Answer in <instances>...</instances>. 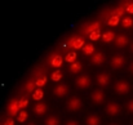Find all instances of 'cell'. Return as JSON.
Instances as JSON below:
<instances>
[{
    "mask_svg": "<svg viewBox=\"0 0 133 125\" xmlns=\"http://www.w3.org/2000/svg\"><path fill=\"white\" fill-rule=\"evenodd\" d=\"M124 108H123V105L119 102V101H115V99H109L105 102L103 105V112L107 117H111V119H116L119 116H122Z\"/></svg>",
    "mask_w": 133,
    "mask_h": 125,
    "instance_id": "1",
    "label": "cell"
},
{
    "mask_svg": "<svg viewBox=\"0 0 133 125\" xmlns=\"http://www.w3.org/2000/svg\"><path fill=\"white\" fill-rule=\"evenodd\" d=\"M84 107V101L80 95L78 94H72V95H67L66 97V102H65V110L70 114H78L83 110Z\"/></svg>",
    "mask_w": 133,
    "mask_h": 125,
    "instance_id": "2",
    "label": "cell"
},
{
    "mask_svg": "<svg viewBox=\"0 0 133 125\" xmlns=\"http://www.w3.org/2000/svg\"><path fill=\"white\" fill-rule=\"evenodd\" d=\"M111 86H112L114 94H116L118 97H125L132 92V84L127 79H118L112 81Z\"/></svg>",
    "mask_w": 133,
    "mask_h": 125,
    "instance_id": "3",
    "label": "cell"
},
{
    "mask_svg": "<svg viewBox=\"0 0 133 125\" xmlns=\"http://www.w3.org/2000/svg\"><path fill=\"white\" fill-rule=\"evenodd\" d=\"M74 85L78 90H89L93 85V78L89 75V72H84L82 71L80 74H78L74 79Z\"/></svg>",
    "mask_w": 133,
    "mask_h": 125,
    "instance_id": "4",
    "label": "cell"
},
{
    "mask_svg": "<svg viewBox=\"0 0 133 125\" xmlns=\"http://www.w3.org/2000/svg\"><path fill=\"white\" fill-rule=\"evenodd\" d=\"M89 101H90V103H92L94 107L103 106L105 102L107 101V95H106L105 89H102V88H96V89H93V90L89 93Z\"/></svg>",
    "mask_w": 133,
    "mask_h": 125,
    "instance_id": "5",
    "label": "cell"
},
{
    "mask_svg": "<svg viewBox=\"0 0 133 125\" xmlns=\"http://www.w3.org/2000/svg\"><path fill=\"white\" fill-rule=\"evenodd\" d=\"M70 90H71V88H70L69 83L61 80V81L56 83V85L53 86L52 95L56 99H62V98H66L67 95H70Z\"/></svg>",
    "mask_w": 133,
    "mask_h": 125,
    "instance_id": "6",
    "label": "cell"
},
{
    "mask_svg": "<svg viewBox=\"0 0 133 125\" xmlns=\"http://www.w3.org/2000/svg\"><path fill=\"white\" fill-rule=\"evenodd\" d=\"M93 81L97 84L98 88H102V89H107L111 86L112 84V76L109 71H98L93 79Z\"/></svg>",
    "mask_w": 133,
    "mask_h": 125,
    "instance_id": "7",
    "label": "cell"
},
{
    "mask_svg": "<svg viewBox=\"0 0 133 125\" xmlns=\"http://www.w3.org/2000/svg\"><path fill=\"white\" fill-rule=\"evenodd\" d=\"M109 66L111 70L118 71L122 70L127 66V57L123 53H115L111 55V58L109 59Z\"/></svg>",
    "mask_w": 133,
    "mask_h": 125,
    "instance_id": "8",
    "label": "cell"
},
{
    "mask_svg": "<svg viewBox=\"0 0 133 125\" xmlns=\"http://www.w3.org/2000/svg\"><path fill=\"white\" fill-rule=\"evenodd\" d=\"M89 62L93 67H102L106 62H107V55L105 53V50H94L90 55H89Z\"/></svg>",
    "mask_w": 133,
    "mask_h": 125,
    "instance_id": "9",
    "label": "cell"
},
{
    "mask_svg": "<svg viewBox=\"0 0 133 125\" xmlns=\"http://www.w3.org/2000/svg\"><path fill=\"white\" fill-rule=\"evenodd\" d=\"M131 41L132 40H131V36L128 34H116L115 38H114V40H112V44H114V46L116 49L123 50V49H125V48L129 46Z\"/></svg>",
    "mask_w": 133,
    "mask_h": 125,
    "instance_id": "10",
    "label": "cell"
},
{
    "mask_svg": "<svg viewBox=\"0 0 133 125\" xmlns=\"http://www.w3.org/2000/svg\"><path fill=\"white\" fill-rule=\"evenodd\" d=\"M49 110H50V107H49L48 102H45L44 99L38 101L34 105V107H32V112H34V115L36 117H44L45 115L49 112Z\"/></svg>",
    "mask_w": 133,
    "mask_h": 125,
    "instance_id": "11",
    "label": "cell"
},
{
    "mask_svg": "<svg viewBox=\"0 0 133 125\" xmlns=\"http://www.w3.org/2000/svg\"><path fill=\"white\" fill-rule=\"evenodd\" d=\"M84 125H102V117L97 111H90L84 117Z\"/></svg>",
    "mask_w": 133,
    "mask_h": 125,
    "instance_id": "12",
    "label": "cell"
},
{
    "mask_svg": "<svg viewBox=\"0 0 133 125\" xmlns=\"http://www.w3.org/2000/svg\"><path fill=\"white\" fill-rule=\"evenodd\" d=\"M43 125H62V120L58 116V114L48 112L43 119Z\"/></svg>",
    "mask_w": 133,
    "mask_h": 125,
    "instance_id": "13",
    "label": "cell"
},
{
    "mask_svg": "<svg viewBox=\"0 0 133 125\" xmlns=\"http://www.w3.org/2000/svg\"><path fill=\"white\" fill-rule=\"evenodd\" d=\"M84 44H85V40H84L83 36H74V38H71V39L69 40V43H67V45H69L70 48H72L74 50L80 49Z\"/></svg>",
    "mask_w": 133,
    "mask_h": 125,
    "instance_id": "14",
    "label": "cell"
},
{
    "mask_svg": "<svg viewBox=\"0 0 133 125\" xmlns=\"http://www.w3.org/2000/svg\"><path fill=\"white\" fill-rule=\"evenodd\" d=\"M62 63H63V57L59 54V53H56V54H53L50 58H49V66L52 67V68H59L61 66H62Z\"/></svg>",
    "mask_w": 133,
    "mask_h": 125,
    "instance_id": "15",
    "label": "cell"
},
{
    "mask_svg": "<svg viewBox=\"0 0 133 125\" xmlns=\"http://www.w3.org/2000/svg\"><path fill=\"white\" fill-rule=\"evenodd\" d=\"M83 70H84V65H83V62H80L79 59H75V61L71 62L70 66H69V71H70V74H72V75H78V74H80Z\"/></svg>",
    "mask_w": 133,
    "mask_h": 125,
    "instance_id": "16",
    "label": "cell"
},
{
    "mask_svg": "<svg viewBox=\"0 0 133 125\" xmlns=\"http://www.w3.org/2000/svg\"><path fill=\"white\" fill-rule=\"evenodd\" d=\"M96 30H101V22L99 21H93V22H90L88 25H85L84 29H83V34L88 35L89 32L96 31Z\"/></svg>",
    "mask_w": 133,
    "mask_h": 125,
    "instance_id": "17",
    "label": "cell"
},
{
    "mask_svg": "<svg viewBox=\"0 0 133 125\" xmlns=\"http://www.w3.org/2000/svg\"><path fill=\"white\" fill-rule=\"evenodd\" d=\"M18 111H19L18 101H17V98H14V99H12V101L9 102V105H8V114H9L10 117H14Z\"/></svg>",
    "mask_w": 133,
    "mask_h": 125,
    "instance_id": "18",
    "label": "cell"
},
{
    "mask_svg": "<svg viewBox=\"0 0 133 125\" xmlns=\"http://www.w3.org/2000/svg\"><path fill=\"white\" fill-rule=\"evenodd\" d=\"M115 31H111V30H107L105 32H101V39L105 44H109V43H112L114 38H115Z\"/></svg>",
    "mask_w": 133,
    "mask_h": 125,
    "instance_id": "19",
    "label": "cell"
},
{
    "mask_svg": "<svg viewBox=\"0 0 133 125\" xmlns=\"http://www.w3.org/2000/svg\"><path fill=\"white\" fill-rule=\"evenodd\" d=\"M120 18L122 17H119L118 14H115V13H110V16H109V18L106 19V23L109 25V26H112V27H115V26H118L119 23H120Z\"/></svg>",
    "mask_w": 133,
    "mask_h": 125,
    "instance_id": "20",
    "label": "cell"
},
{
    "mask_svg": "<svg viewBox=\"0 0 133 125\" xmlns=\"http://www.w3.org/2000/svg\"><path fill=\"white\" fill-rule=\"evenodd\" d=\"M80 50H82V54H83V55L89 57V55L96 50V48H94V45H93L92 43H85V44L80 48Z\"/></svg>",
    "mask_w": 133,
    "mask_h": 125,
    "instance_id": "21",
    "label": "cell"
},
{
    "mask_svg": "<svg viewBox=\"0 0 133 125\" xmlns=\"http://www.w3.org/2000/svg\"><path fill=\"white\" fill-rule=\"evenodd\" d=\"M14 117L17 119V121H18L19 124H23V123L27 121V119H29V114H27V111L23 108V110H19Z\"/></svg>",
    "mask_w": 133,
    "mask_h": 125,
    "instance_id": "22",
    "label": "cell"
},
{
    "mask_svg": "<svg viewBox=\"0 0 133 125\" xmlns=\"http://www.w3.org/2000/svg\"><path fill=\"white\" fill-rule=\"evenodd\" d=\"M123 29H131L133 26V18L131 16H125L120 18V23H119Z\"/></svg>",
    "mask_w": 133,
    "mask_h": 125,
    "instance_id": "23",
    "label": "cell"
},
{
    "mask_svg": "<svg viewBox=\"0 0 133 125\" xmlns=\"http://www.w3.org/2000/svg\"><path fill=\"white\" fill-rule=\"evenodd\" d=\"M32 98H34L35 102L44 99V90H43V88H35L32 90Z\"/></svg>",
    "mask_w": 133,
    "mask_h": 125,
    "instance_id": "24",
    "label": "cell"
},
{
    "mask_svg": "<svg viewBox=\"0 0 133 125\" xmlns=\"http://www.w3.org/2000/svg\"><path fill=\"white\" fill-rule=\"evenodd\" d=\"M62 78H63L62 71H61V70H58V68H56V70L52 72V75H50V79H52V81H54V83L61 81V80H62Z\"/></svg>",
    "mask_w": 133,
    "mask_h": 125,
    "instance_id": "25",
    "label": "cell"
},
{
    "mask_svg": "<svg viewBox=\"0 0 133 125\" xmlns=\"http://www.w3.org/2000/svg\"><path fill=\"white\" fill-rule=\"evenodd\" d=\"M63 59H65V61H66L67 63H71V62H74L75 59H78V53H76L75 50H71V52H67Z\"/></svg>",
    "mask_w": 133,
    "mask_h": 125,
    "instance_id": "26",
    "label": "cell"
},
{
    "mask_svg": "<svg viewBox=\"0 0 133 125\" xmlns=\"http://www.w3.org/2000/svg\"><path fill=\"white\" fill-rule=\"evenodd\" d=\"M34 83H35V86H36V88H43L45 84H46V76H45V75L38 76V79H36Z\"/></svg>",
    "mask_w": 133,
    "mask_h": 125,
    "instance_id": "27",
    "label": "cell"
},
{
    "mask_svg": "<svg viewBox=\"0 0 133 125\" xmlns=\"http://www.w3.org/2000/svg\"><path fill=\"white\" fill-rule=\"evenodd\" d=\"M87 36L89 38V40H90V41H96V40H98V39L101 38V30L92 31V32H89Z\"/></svg>",
    "mask_w": 133,
    "mask_h": 125,
    "instance_id": "28",
    "label": "cell"
},
{
    "mask_svg": "<svg viewBox=\"0 0 133 125\" xmlns=\"http://www.w3.org/2000/svg\"><path fill=\"white\" fill-rule=\"evenodd\" d=\"M123 108L125 110V112H127V114L133 115V98L128 99V101L125 102V105H124V107H123Z\"/></svg>",
    "mask_w": 133,
    "mask_h": 125,
    "instance_id": "29",
    "label": "cell"
},
{
    "mask_svg": "<svg viewBox=\"0 0 133 125\" xmlns=\"http://www.w3.org/2000/svg\"><path fill=\"white\" fill-rule=\"evenodd\" d=\"M18 101V107H19V110H23V108H26L27 106H29V98L27 97H22V98H19V99H17Z\"/></svg>",
    "mask_w": 133,
    "mask_h": 125,
    "instance_id": "30",
    "label": "cell"
},
{
    "mask_svg": "<svg viewBox=\"0 0 133 125\" xmlns=\"http://www.w3.org/2000/svg\"><path fill=\"white\" fill-rule=\"evenodd\" d=\"M62 125H82L80 120L75 119V117H71V119H67Z\"/></svg>",
    "mask_w": 133,
    "mask_h": 125,
    "instance_id": "31",
    "label": "cell"
},
{
    "mask_svg": "<svg viewBox=\"0 0 133 125\" xmlns=\"http://www.w3.org/2000/svg\"><path fill=\"white\" fill-rule=\"evenodd\" d=\"M35 88H36V86H35V83H34L32 80H30L29 83L26 84V89H27L29 93H32V90H34Z\"/></svg>",
    "mask_w": 133,
    "mask_h": 125,
    "instance_id": "32",
    "label": "cell"
},
{
    "mask_svg": "<svg viewBox=\"0 0 133 125\" xmlns=\"http://www.w3.org/2000/svg\"><path fill=\"white\" fill-rule=\"evenodd\" d=\"M124 9H125V12H127V13L133 14V1H131V3H129V4H128V5L124 8Z\"/></svg>",
    "mask_w": 133,
    "mask_h": 125,
    "instance_id": "33",
    "label": "cell"
},
{
    "mask_svg": "<svg viewBox=\"0 0 133 125\" xmlns=\"http://www.w3.org/2000/svg\"><path fill=\"white\" fill-rule=\"evenodd\" d=\"M1 125H14V120H13V117H10V116H9V117H6Z\"/></svg>",
    "mask_w": 133,
    "mask_h": 125,
    "instance_id": "34",
    "label": "cell"
},
{
    "mask_svg": "<svg viewBox=\"0 0 133 125\" xmlns=\"http://www.w3.org/2000/svg\"><path fill=\"white\" fill-rule=\"evenodd\" d=\"M128 72H129V74L133 76V61L129 63V65H128Z\"/></svg>",
    "mask_w": 133,
    "mask_h": 125,
    "instance_id": "35",
    "label": "cell"
},
{
    "mask_svg": "<svg viewBox=\"0 0 133 125\" xmlns=\"http://www.w3.org/2000/svg\"><path fill=\"white\" fill-rule=\"evenodd\" d=\"M129 52L133 54V40L131 41V44H129Z\"/></svg>",
    "mask_w": 133,
    "mask_h": 125,
    "instance_id": "36",
    "label": "cell"
},
{
    "mask_svg": "<svg viewBox=\"0 0 133 125\" xmlns=\"http://www.w3.org/2000/svg\"><path fill=\"white\" fill-rule=\"evenodd\" d=\"M25 125H38V124L34 123V121H30V123H27V124H25Z\"/></svg>",
    "mask_w": 133,
    "mask_h": 125,
    "instance_id": "37",
    "label": "cell"
},
{
    "mask_svg": "<svg viewBox=\"0 0 133 125\" xmlns=\"http://www.w3.org/2000/svg\"><path fill=\"white\" fill-rule=\"evenodd\" d=\"M107 125H122V124H119V123H110V124H107Z\"/></svg>",
    "mask_w": 133,
    "mask_h": 125,
    "instance_id": "38",
    "label": "cell"
},
{
    "mask_svg": "<svg viewBox=\"0 0 133 125\" xmlns=\"http://www.w3.org/2000/svg\"><path fill=\"white\" fill-rule=\"evenodd\" d=\"M132 125H133V121H132Z\"/></svg>",
    "mask_w": 133,
    "mask_h": 125,
    "instance_id": "39",
    "label": "cell"
},
{
    "mask_svg": "<svg viewBox=\"0 0 133 125\" xmlns=\"http://www.w3.org/2000/svg\"><path fill=\"white\" fill-rule=\"evenodd\" d=\"M0 125H1V124H0Z\"/></svg>",
    "mask_w": 133,
    "mask_h": 125,
    "instance_id": "40",
    "label": "cell"
}]
</instances>
